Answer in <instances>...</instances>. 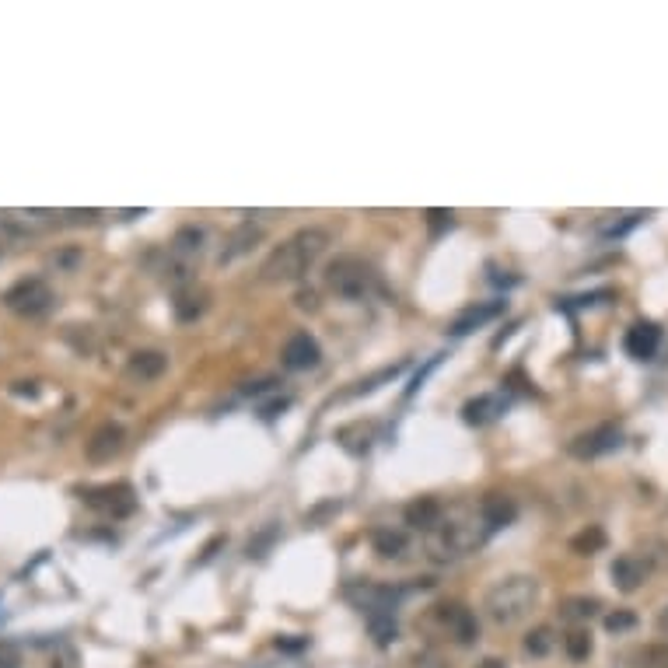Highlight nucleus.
<instances>
[{"label":"nucleus","mask_w":668,"mask_h":668,"mask_svg":"<svg viewBox=\"0 0 668 668\" xmlns=\"http://www.w3.org/2000/svg\"><path fill=\"white\" fill-rule=\"evenodd\" d=\"M326 248H329V231H322V228H301V231L290 235L288 242H280V246L269 252L259 273H263L267 284L301 280Z\"/></svg>","instance_id":"nucleus-1"},{"label":"nucleus","mask_w":668,"mask_h":668,"mask_svg":"<svg viewBox=\"0 0 668 668\" xmlns=\"http://www.w3.org/2000/svg\"><path fill=\"white\" fill-rule=\"evenodd\" d=\"M535 599H539V581L514 574V578L497 581L487 592V616L497 626H514L532 612Z\"/></svg>","instance_id":"nucleus-2"},{"label":"nucleus","mask_w":668,"mask_h":668,"mask_svg":"<svg viewBox=\"0 0 668 668\" xmlns=\"http://www.w3.org/2000/svg\"><path fill=\"white\" fill-rule=\"evenodd\" d=\"M326 284H329V290L339 294V298L360 301V298H368V294L375 290L379 277H375L371 263H364L360 256H336L333 263L326 267Z\"/></svg>","instance_id":"nucleus-3"},{"label":"nucleus","mask_w":668,"mask_h":668,"mask_svg":"<svg viewBox=\"0 0 668 668\" xmlns=\"http://www.w3.org/2000/svg\"><path fill=\"white\" fill-rule=\"evenodd\" d=\"M4 305L22 319H39L53 309V288L39 280V277H28V280H18L15 288L4 294Z\"/></svg>","instance_id":"nucleus-4"},{"label":"nucleus","mask_w":668,"mask_h":668,"mask_svg":"<svg viewBox=\"0 0 668 668\" xmlns=\"http://www.w3.org/2000/svg\"><path fill=\"white\" fill-rule=\"evenodd\" d=\"M85 504L95 508V511L109 514V518H127V514H134L137 497L130 483H106V487H95V491L85 493Z\"/></svg>","instance_id":"nucleus-5"},{"label":"nucleus","mask_w":668,"mask_h":668,"mask_svg":"<svg viewBox=\"0 0 668 668\" xmlns=\"http://www.w3.org/2000/svg\"><path fill=\"white\" fill-rule=\"evenodd\" d=\"M620 445H623V430L616 423H602V427H595V430H588V434H581V438L571 441V455L574 459H599V455L616 451Z\"/></svg>","instance_id":"nucleus-6"},{"label":"nucleus","mask_w":668,"mask_h":668,"mask_svg":"<svg viewBox=\"0 0 668 668\" xmlns=\"http://www.w3.org/2000/svg\"><path fill=\"white\" fill-rule=\"evenodd\" d=\"M280 360H284L288 371H309V368H315L322 360V347H319V339L312 333L298 329V333L288 336V343L280 350Z\"/></svg>","instance_id":"nucleus-7"},{"label":"nucleus","mask_w":668,"mask_h":668,"mask_svg":"<svg viewBox=\"0 0 668 668\" xmlns=\"http://www.w3.org/2000/svg\"><path fill=\"white\" fill-rule=\"evenodd\" d=\"M441 623H445V630L451 633V641L455 644L469 647L476 637H480V620H476V612L472 609H466V605H459V602H448V605H441Z\"/></svg>","instance_id":"nucleus-8"},{"label":"nucleus","mask_w":668,"mask_h":668,"mask_svg":"<svg viewBox=\"0 0 668 668\" xmlns=\"http://www.w3.org/2000/svg\"><path fill=\"white\" fill-rule=\"evenodd\" d=\"M123 441H127V434H123L119 423H102V427H95V434L88 438L85 455L91 462H112L123 451Z\"/></svg>","instance_id":"nucleus-9"},{"label":"nucleus","mask_w":668,"mask_h":668,"mask_svg":"<svg viewBox=\"0 0 668 668\" xmlns=\"http://www.w3.org/2000/svg\"><path fill=\"white\" fill-rule=\"evenodd\" d=\"M259 242H263V228H259V224H252V221H242L231 235H228V242H224L218 263H221V267L224 263H235L238 256H248Z\"/></svg>","instance_id":"nucleus-10"},{"label":"nucleus","mask_w":668,"mask_h":668,"mask_svg":"<svg viewBox=\"0 0 668 668\" xmlns=\"http://www.w3.org/2000/svg\"><path fill=\"white\" fill-rule=\"evenodd\" d=\"M626 354L637 357V360H647V357H654V350L662 347V329L654 326V322H637L623 339Z\"/></svg>","instance_id":"nucleus-11"},{"label":"nucleus","mask_w":668,"mask_h":668,"mask_svg":"<svg viewBox=\"0 0 668 668\" xmlns=\"http://www.w3.org/2000/svg\"><path fill=\"white\" fill-rule=\"evenodd\" d=\"M518 508H514L511 497H504V493H487L483 497V504H480V521L487 525V529H504V525H511Z\"/></svg>","instance_id":"nucleus-12"},{"label":"nucleus","mask_w":668,"mask_h":668,"mask_svg":"<svg viewBox=\"0 0 668 668\" xmlns=\"http://www.w3.org/2000/svg\"><path fill=\"white\" fill-rule=\"evenodd\" d=\"M644 578H647L644 557H637V553H623V557H616V563H612V584H616L620 592H633V588H641V581Z\"/></svg>","instance_id":"nucleus-13"},{"label":"nucleus","mask_w":668,"mask_h":668,"mask_svg":"<svg viewBox=\"0 0 668 668\" xmlns=\"http://www.w3.org/2000/svg\"><path fill=\"white\" fill-rule=\"evenodd\" d=\"M441 518H445V508H441V501H438V497H417V501L406 508V525L423 529V532L438 529V525H441Z\"/></svg>","instance_id":"nucleus-14"},{"label":"nucleus","mask_w":668,"mask_h":668,"mask_svg":"<svg viewBox=\"0 0 668 668\" xmlns=\"http://www.w3.org/2000/svg\"><path fill=\"white\" fill-rule=\"evenodd\" d=\"M501 312H504V301H487V305H472V309H466V312H462L459 319H455V322H451V336L472 333V329L487 326L491 319H497Z\"/></svg>","instance_id":"nucleus-15"},{"label":"nucleus","mask_w":668,"mask_h":668,"mask_svg":"<svg viewBox=\"0 0 668 668\" xmlns=\"http://www.w3.org/2000/svg\"><path fill=\"white\" fill-rule=\"evenodd\" d=\"M364 623H368V633L379 647H389L396 637H400V620L396 612L389 609H375V612H364Z\"/></svg>","instance_id":"nucleus-16"},{"label":"nucleus","mask_w":668,"mask_h":668,"mask_svg":"<svg viewBox=\"0 0 668 668\" xmlns=\"http://www.w3.org/2000/svg\"><path fill=\"white\" fill-rule=\"evenodd\" d=\"M165 368H168V357L161 354V350H137V354L130 357V375L140 381L161 379Z\"/></svg>","instance_id":"nucleus-17"},{"label":"nucleus","mask_w":668,"mask_h":668,"mask_svg":"<svg viewBox=\"0 0 668 668\" xmlns=\"http://www.w3.org/2000/svg\"><path fill=\"white\" fill-rule=\"evenodd\" d=\"M504 406L508 402L501 400V396H476V400H469L462 406V420L472 423V427H480V423L493 420L497 413H504Z\"/></svg>","instance_id":"nucleus-18"},{"label":"nucleus","mask_w":668,"mask_h":668,"mask_svg":"<svg viewBox=\"0 0 668 668\" xmlns=\"http://www.w3.org/2000/svg\"><path fill=\"white\" fill-rule=\"evenodd\" d=\"M406 532H400V529H375L371 532V546H375V553L385 560H396L406 553Z\"/></svg>","instance_id":"nucleus-19"},{"label":"nucleus","mask_w":668,"mask_h":668,"mask_svg":"<svg viewBox=\"0 0 668 668\" xmlns=\"http://www.w3.org/2000/svg\"><path fill=\"white\" fill-rule=\"evenodd\" d=\"M172 309H176L178 322H193V319H200L203 309H207V298H203L200 290H178Z\"/></svg>","instance_id":"nucleus-20"},{"label":"nucleus","mask_w":668,"mask_h":668,"mask_svg":"<svg viewBox=\"0 0 668 668\" xmlns=\"http://www.w3.org/2000/svg\"><path fill=\"white\" fill-rule=\"evenodd\" d=\"M200 248H203V228H197V224L178 228L176 238H172V252L176 256H200Z\"/></svg>","instance_id":"nucleus-21"},{"label":"nucleus","mask_w":668,"mask_h":668,"mask_svg":"<svg viewBox=\"0 0 668 668\" xmlns=\"http://www.w3.org/2000/svg\"><path fill=\"white\" fill-rule=\"evenodd\" d=\"M563 651H567L571 662H588V654H592V633H588V630L567 633V637H563Z\"/></svg>","instance_id":"nucleus-22"},{"label":"nucleus","mask_w":668,"mask_h":668,"mask_svg":"<svg viewBox=\"0 0 668 668\" xmlns=\"http://www.w3.org/2000/svg\"><path fill=\"white\" fill-rule=\"evenodd\" d=\"M595 612H599V599H567L560 616L574 623V620H592Z\"/></svg>","instance_id":"nucleus-23"},{"label":"nucleus","mask_w":668,"mask_h":668,"mask_svg":"<svg viewBox=\"0 0 668 668\" xmlns=\"http://www.w3.org/2000/svg\"><path fill=\"white\" fill-rule=\"evenodd\" d=\"M550 647H553V630H550V626H535L532 633L525 637V651H529L532 658H546Z\"/></svg>","instance_id":"nucleus-24"},{"label":"nucleus","mask_w":668,"mask_h":668,"mask_svg":"<svg viewBox=\"0 0 668 668\" xmlns=\"http://www.w3.org/2000/svg\"><path fill=\"white\" fill-rule=\"evenodd\" d=\"M578 553H595V550H602L605 546V532H602L599 525H592V529H584L581 535H574V542H571Z\"/></svg>","instance_id":"nucleus-25"},{"label":"nucleus","mask_w":668,"mask_h":668,"mask_svg":"<svg viewBox=\"0 0 668 668\" xmlns=\"http://www.w3.org/2000/svg\"><path fill=\"white\" fill-rule=\"evenodd\" d=\"M641 218H644L641 210H633V214H623V221L602 224V235H605V238H623L630 228H637V224H641Z\"/></svg>","instance_id":"nucleus-26"},{"label":"nucleus","mask_w":668,"mask_h":668,"mask_svg":"<svg viewBox=\"0 0 668 668\" xmlns=\"http://www.w3.org/2000/svg\"><path fill=\"white\" fill-rule=\"evenodd\" d=\"M633 626H637V616L626 612V609H616V612L605 616V630H609V633H626V630H633Z\"/></svg>","instance_id":"nucleus-27"},{"label":"nucleus","mask_w":668,"mask_h":668,"mask_svg":"<svg viewBox=\"0 0 668 668\" xmlns=\"http://www.w3.org/2000/svg\"><path fill=\"white\" fill-rule=\"evenodd\" d=\"M273 385H277V381H273V379H263V381H248V385H246V392H248V396H263V392H269V389H273Z\"/></svg>","instance_id":"nucleus-28"},{"label":"nucleus","mask_w":668,"mask_h":668,"mask_svg":"<svg viewBox=\"0 0 668 668\" xmlns=\"http://www.w3.org/2000/svg\"><path fill=\"white\" fill-rule=\"evenodd\" d=\"M0 668H18V654H15L7 644L0 647Z\"/></svg>","instance_id":"nucleus-29"},{"label":"nucleus","mask_w":668,"mask_h":668,"mask_svg":"<svg viewBox=\"0 0 668 668\" xmlns=\"http://www.w3.org/2000/svg\"><path fill=\"white\" fill-rule=\"evenodd\" d=\"M298 305H301V309H309V312H315V309H319V305H315L312 290H301V294H298Z\"/></svg>","instance_id":"nucleus-30"},{"label":"nucleus","mask_w":668,"mask_h":668,"mask_svg":"<svg viewBox=\"0 0 668 668\" xmlns=\"http://www.w3.org/2000/svg\"><path fill=\"white\" fill-rule=\"evenodd\" d=\"M476 668H508V662H504V658H483Z\"/></svg>","instance_id":"nucleus-31"},{"label":"nucleus","mask_w":668,"mask_h":668,"mask_svg":"<svg viewBox=\"0 0 668 668\" xmlns=\"http://www.w3.org/2000/svg\"><path fill=\"white\" fill-rule=\"evenodd\" d=\"M658 633H662V637H668V609L662 612V616H658Z\"/></svg>","instance_id":"nucleus-32"}]
</instances>
